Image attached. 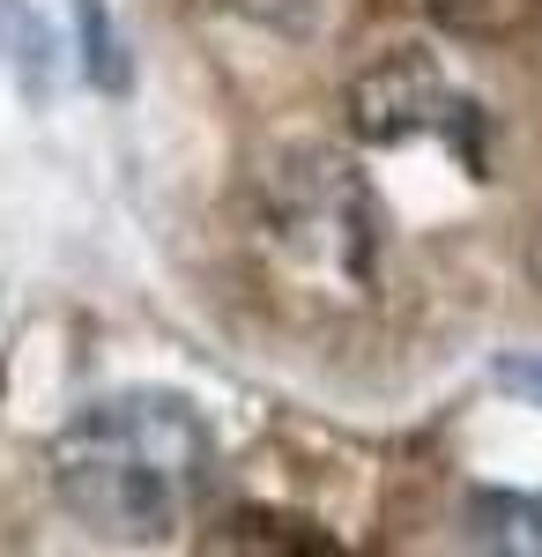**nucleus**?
<instances>
[{"label": "nucleus", "mask_w": 542, "mask_h": 557, "mask_svg": "<svg viewBox=\"0 0 542 557\" xmlns=\"http://www.w3.org/2000/svg\"><path fill=\"white\" fill-rule=\"evenodd\" d=\"M468 543L505 557H542V491H476L468 498Z\"/></svg>", "instance_id": "nucleus-4"}, {"label": "nucleus", "mask_w": 542, "mask_h": 557, "mask_svg": "<svg viewBox=\"0 0 542 557\" xmlns=\"http://www.w3.org/2000/svg\"><path fill=\"white\" fill-rule=\"evenodd\" d=\"M215 446L194 401L178 394H104L52 438L60 506L104 543H157L209 491Z\"/></svg>", "instance_id": "nucleus-1"}, {"label": "nucleus", "mask_w": 542, "mask_h": 557, "mask_svg": "<svg viewBox=\"0 0 542 557\" xmlns=\"http://www.w3.org/2000/svg\"><path fill=\"white\" fill-rule=\"evenodd\" d=\"M75 15H83V67L97 89H120L126 67H120V45H112V30H104V0H75Z\"/></svg>", "instance_id": "nucleus-5"}, {"label": "nucleus", "mask_w": 542, "mask_h": 557, "mask_svg": "<svg viewBox=\"0 0 542 557\" xmlns=\"http://www.w3.org/2000/svg\"><path fill=\"white\" fill-rule=\"evenodd\" d=\"M505 380H513V386H535V394H542V364H505Z\"/></svg>", "instance_id": "nucleus-7"}, {"label": "nucleus", "mask_w": 542, "mask_h": 557, "mask_svg": "<svg viewBox=\"0 0 542 557\" xmlns=\"http://www.w3.org/2000/svg\"><path fill=\"white\" fill-rule=\"evenodd\" d=\"M252 268L275 298H291L305 320H334L372 298L379 223L372 194L334 149H297L260 178L246 215Z\"/></svg>", "instance_id": "nucleus-2"}, {"label": "nucleus", "mask_w": 542, "mask_h": 557, "mask_svg": "<svg viewBox=\"0 0 542 557\" xmlns=\"http://www.w3.org/2000/svg\"><path fill=\"white\" fill-rule=\"evenodd\" d=\"M528 268H535V283H542V215H535V238H528Z\"/></svg>", "instance_id": "nucleus-8"}, {"label": "nucleus", "mask_w": 542, "mask_h": 557, "mask_svg": "<svg viewBox=\"0 0 542 557\" xmlns=\"http://www.w3.org/2000/svg\"><path fill=\"white\" fill-rule=\"evenodd\" d=\"M349 120L372 149L394 141H454L468 164H483V104L417 45H394L349 83Z\"/></svg>", "instance_id": "nucleus-3"}, {"label": "nucleus", "mask_w": 542, "mask_h": 557, "mask_svg": "<svg viewBox=\"0 0 542 557\" xmlns=\"http://www.w3.org/2000/svg\"><path fill=\"white\" fill-rule=\"evenodd\" d=\"M417 8H431V15H460V23L483 15V0H417Z\"/></svg>", "instance_id": "nucleus-6"}]
</instances>
